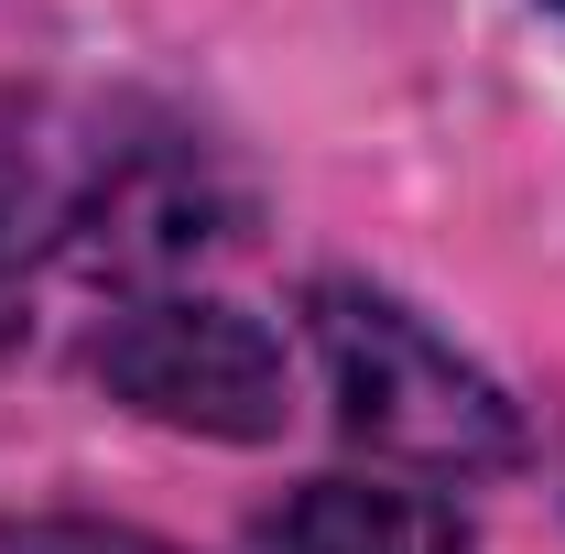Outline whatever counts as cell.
I'll return each mask as SVG.
<instances>
[{"label":"cell","instance_id":"obj_5","mask_svg":"<svg viewBox=\"0 0 565 554\" xmlns=\"http://www.w3.org/2000/svg\"><path fill=\"white\" fill-rule=\"evenodd\" d=\"M66 196H76V152L0 131V359L33 338V283L66 262Z\"/></svg>","mask_w":565,"mask_h":554},{"label":"cell","instance_id":"obj_2","mask_svg":"<svg viewBox=\"0 0 565 554\" xmlns=\"http://www.w3.org/2000/svg\"><path fill=\"white\" fill-rule=\"evenodd\" d=\"M87 381L152 435L185 446H273L294 424V348L273 316L239 294L174 283V294H120L87 338Z\"/></svg>","mask_w":565,"mask_h":554},{"label":"cell","instance_id":"obj_3","mask_svg":"<svg viewBox=\"0 0 565 554\" xmlns=\"http://www.w3.org/2000/svg\"><path fill=\"white\" fill-rule=\"evenodd\" d=\"M250 239V185L207 131L141 120V131L76 141V196H66V262L109 294H174L217 251Z\"/></svg>","mask_w":565,"mask_h":554},{"label":"cell","instance_id":"obj_4","mask_svg":"<svg viewBox=\"0 0 565 554\" xmlns=\"http://www.w3.org/2000/svg\"><path fill=\"white\" fill-rule=\"evenodd\" d=\"M250 554H479V522L424 479H327L282 489L250 522Z\"/></svg>","mask_w":565,"mask_h":554},{"label":"cell","instance_id":"obj_6","mask_svg":"<svg viewBox=\"0 0 565 554\" xmlns=\"http://www.w3.org/2000/svg\"><path fill=\"white\" fill-rule=\"evenodd\" d=\"M0 554H185L109 511H0Z\"/></svg>","mask_w":565,"mask_h":554},{"label":"cell","instance_id":"obj_7","mask_svg":"<svg viewBox=\"0 0 565 554\" xmlns=\"http://www.w3.org/2000/svg\"><path fill=\"white\" fill-rule=\"evenodd\" d=\"M544 11H565V0H544Z\"/></svg>","mask_w":565,"mask_h":554},{"label":"cell","instance_id":"obj_1","mask_svg":"<svg viewBox=\"0 0 565 554\" xmlns=\"http://www.w3.org/2000/svg\"><path fill=\"white\" fill-rule=\"evenodd\" d=\"M294 316H305L338 435L370 446L381 468H403L424 489H468V479H511L533 457L511 381L479 348H457L414 294H392L370 273H316L294 294Z\"/></svg>","mask_w":565,"mask_h":554}]
</instances>
